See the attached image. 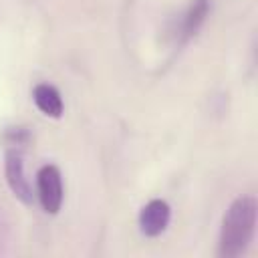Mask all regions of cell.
<instances>
[{
	"label": "cell",
	"instance_id": "277c9868",
	"mask_svg": "<svg viewBox=\"0 0 258 258\" xmlns=\"http://www.w3.org/2000/svg\"><path fill=\"white\" fill-rule=\"evenodd\" d=\"M171 220V208L165 200H151L139 212V230L147 238L161 236Z\"/></svg>",
	"mask_w": 258,
	"mask_h": 258
},
{
	"label": "cell",
	"instance_id": "52a82bcc",
	"mask_svg": "<svg viewBox=\"0 0 258 258\" xmlns=\"http://www.w3.org/2000/svg\"><path fill=\"white\" fill-rule=\"evenodd\" d=\"M4 143H6V149L22 151V147L30 143V133L26 127H8L4 131Z\"/></svg>",
	"mask_w": 258,
	"mask_h": 258
},
{
	"label": "cell",
	"instance_id": "3957f363",
	"mask_svg": "<svg viewBox=\"0 0 258 258\" xmlns=\"http://www.w3.org/2000/svg\"><path fill=\"white\" fill-rule=\"evenodd\" d=\"M4 173H6V183L10 191L14 194L16 200L22 204H32L34 194L30 187V181L24 173V161H22V151L18 149H6V161H4Z\"/></svg>",
	"mask_w": 258,
	"mask_h": 258
},
{
	"label": "cell",
	"instance_id": "6da1fadb",
	"mask_svg": "<svg viewBox=\"0 0 258 258\" xmlns=\"http://www.w3.org/2000/svg\"><path fill=\"white\" fill-rule=\"evenodd\" d=\"M256 220H258V204L252 196L236 198L224 218L220 228V242H218V256L222 258H236L244 254L254 240L256 234Z\"/></svg>",
	"mask_w": 258,
	"mask_h": 258
},
{
	"label": "cell",
	"instance_id": "7a4b0ae2",
	"mask_svg": "<svg viewBox=\"0 0 258 258\" xmlns=\"http://www.w3.org/2000/svg\"><path fill=\"white\" fill-rule=\"evenodd\" d=\"M36 194H38V202L46 214H50V216L58 214V210L62 206L64 189H62V175H60V169L56 165L46 163L38 169Z\"/></svg>",
	"mask_w": 258,
	"mask_h": 258
},
{
	"label": "cell",
	"instance_id": "5b68a950",
	"mask_svg": "<svg viewBox=\"0 0 258 258\" xmlns=\"http://www.w3.org/2000/svg\"><path fill=\"white\" fill-rule=\"evenodd\" d=\"M32 101L34 105L38 107V111L46 117H52V119H60L62 113H64V103H62V97L58 93V89L54 85H48V83H38L34 89H32Z\"/></svg>",
	"mask_w": 258,
	"mask_h": 258
},
{
	"label": "cell",
	"instance_id": "8992f818",
	"mask_svg": "<svg viewBox=\"0 0 258 258\" xmlns=\"http://www.w3.org/2000/svg\"><path fill=\"white\" fill-rule=\"evenodd\" d=\"M208 8H210L208 0H194L189 4V8L183 14V20H181V38L183 40L194 36L200 30V26L204 24V20L208 16Z\"/></svg>",
	"mask_w": 258,
	"mask_h": 258
}]
</instances>
